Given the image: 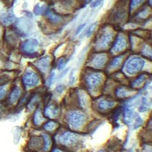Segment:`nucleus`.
Here are the masks:
<instances>
[{
	"mask_svg": "<svg viewBox=\"0 0 152 152\" xmlns=\"http://www.w3.org/2000/svg\"><path fill=\"white\" fill-rule=\"evenodd\" d=\"M83 80L90 92H97V91H99L102 86L104 76L101 72L92 71L85 74Z\"/></svg>",
	"mask_w": 152,
	"mask_h": 152,
	"instance_id": "f257e3e1",
	"label": "nucleus"
},
{
	"mask_svg": "<svg viewBox=\"0 0 152 152\" xmlns=\"http://www.w3.org/2000/svg\"><path fill=\"white\" fill-rule=\"evenodd\" d=\"M66 118L69 127L73 130L80 129L87 120L86 115L79 110H73L69 112Z\"/></svg>",
	"mask_w": 152,
	"mask_h": 152,
	"instance_id": "f03ea898",
	"label": "nucleus"
},
{
	"mask_svg": "<svg viewBox=\"0 0 152 152\" xmlns=\"http://www.w3.org/2000/svg\"><path fill=\"white\" fill-rule=\"evenodd\" d=\"M124 121L132 129L135 130L142 126L143 120L140 116L131 108H126L124 110Z\"/></svg>",
	"mask_w": 152,
	"mask_h": 152,
	"instance_id": "7ed1b4c3",
	"label": "nucleus"
},
{
	"mask_svg": "<svg viewBox=\"0 0 152 152\" xmlns=\"http://www.w3.org/2000/svg\"><path fill=\"white\" fill-rule=\"evenodd\" d=\"M145 60L138 56H132L128 59L125 64L124 69L126 73L129 75H135L142 70Z\"/></svg>",
	"mask_w": 152,
	"mask_h": 152,
	"instance_id": "20e7f679",
	"label": "nucleus"
},
{
	"mask_svg": "<svg viewBox=\"0 0 152 152\" xmlns=\"http://www.w3.org/2000/svg\"><path fill=\"white\" fill-rule=\"evenodd\" d=\"M114 34V32L111 28L106 27L103 29L95 44L96 49L101 50L107 48L113 39Z\"/></svg>",
	"mask_w": 152,
	"mask_h": 152,
	"instance_id": "39448f33",
	"label": "nucleus"
},
{
	"mask_svg": "<svg viewBox=\"0 0 152 152\" xmlns=\"http://www.w3.org/2000/svg\"><path fill=\"white\" fill-rule=\"evenodd\" d=\"M79 135L71 132H64L59 136L58 141L60 144L67 147H75L80 141Z\"/></svg>",
	"mask_w": 152,
	"mask_h": 152,
	"instance_id": "423d86ee",
	"label": "nucleus"
},
{
	"mask_svg": "<svg viewBox=\"0 0 152 152\" xmlns=\"http://www.w3.org/2000/svg\"><path fill=\"white\" fill-rule=\"evenodd\" d=\"M96 109L101 113H107L113 110L116 102L110 99L103 98L97 99L95 101Z\"/></svg>",
	"mask_w": 152,
	"mask_h": 152,
	"instance_id": "0eeeda50",
	"label": "nucleus"
},
{
	"mask_svg": "<svg viewBox=\"0 0 152 152\" xmlns=\"http://www.w3.org/2000/svg\"><path fill=\"white\" fill-rule=\"evenodd\" d=\"M127 45L126 37L123 34H120L114 43L111 50V52L113 54L120 53L124 50Z\"/></svg>",
	"mask_w": 152,
	"mask_h": 152,
	"instance_id": "6e6552de",
	"label": "nucleus"
},
{
	"mask_svg": "<svg viewBox=\"0 0 152 152\" xmlns=\"http://www.w3.org/2000/svg\"><path fill=\"white\" fill-rule=\"evenodd\" d=\"M107 60L108 56L107 54L104 53H99L92 58L89 64L94 68L100 69L104 67Z\"/></svg>",
	"mask_w": 152,
	"mask_h": 152,
	"instance_id": "1a4fd4ad",
	"label": "nucleus"
},
{
	"mask_svg": "<svg viewBox=\"0 0 152 152\" xmlns=\"http://www.w3.org/2000/svg\"><path fill=\"white\" fill-rule=\"evenodd\" d=\"M23 81L27 87H34L39 83V77L34 72L28 71L23 76Z\"/></svg>",
	"mask_w": 152,
	"mask_h": 152,
	"instance_id": "9d476101",
	"label": "nucleus"
},
{
	"mask_svg": "<svg viewBox=\"0 0 152 152\" xmlns=\"http://www.w3.org/2000/svg\"><path fill=\"white\" fill-rule=\"evenodd\" d=\"M52 59L50 57L46 56L38 61L37 66L39 70L44 73H46L50 68Z\"/></svg>",
	"mask_w": 152,
	"mask_h": 152,
	"instance_id": "9b49d317",
	"label": "nucleus"
},
{
	"mask_svg": "<svg viewBox=\"0 0 152 152\" xmlns=\"http://www.w3.org/2000/svg\"><path fill=\"white\" fill-rule=\"evenodd\" d=\"M83 90H79L78 91V96L79 102L82 108L85 110H88L90 105V98L89 96Z\"/></svg>",
	"mask_w": 152,
	"mask_h": 152,
	"instance_id": "f8f14e48",
	"label": "nucleus"
},
{
	"mask_svg": "<svg viewBox=\"0 0 152 152\" xmlns=\"http://www.w3.org/2000/svg\"><path fill=\"white\" fill-rule=\"evenodd\" d=\"M39 42L37 39H30L25 42L23 46V50L27 53H33L38 46Z\"/></svg>",
	"mask_w": 152,
	"mask_h": 152,
	"instance_id": "ddd939ff",
	"label": "nucleus"
},
{
	"mask_svg": "<svg viewBox=\"0 0 152 152\" xmlns=\"http://www.w3.org/2000/svg\"><path fill=\"white\" fill-rule=\"evenodd\" d=\"M134 92L133 89H130L124 86L118 87L115 89V95L118 98H126L129 96L131 95L132 93Z\"/></svg>",
	"mask_w": 152,
	"mask_h": 152,
	"instance_id": "4468645a",
	"label": "nucleus"
},
{
	"mask_svg": "<svg viewBox=\"0 0 152 152\" xmlns=\"http://www.w3.org/2000/svg\"><path fill=\"white\" fill-rule=\"evenodd\" d=\"M59 113V108L55 105H48L45 109V115L50 118H56L58 116Z\"/></svg>",
	"mask_w": 152,
	"mask_h": 152,
	"instance_id": "2eb2a0df",
	"label": "nucleus"
},
{
	"mask_svg": "<svg viewBox=\"0 0 152 152\" xmlns=\"http://www.w3.org/2000/svg\"><path fill=\"white\" fill-rule=\"evenodd\" d=\"M124 55L115 58L109 65L107 69V70L108 71H112L120 67V66L121 65L124 60Z\"/></svg>",
	"mask_w": 152,
	"mask_h": 152,
	"instance_id": "dca6fc26",
	"label": "nucleus"
},
{
	"mask_svg": "<svg viewBox=\"0 0 152 152\" xmlns=\"http://www.w3.org/2000/svg\"><path fill=\"white\" fill-rule=\"evenodd\" d=\"M22 90L19 87H17L13 90L9 96V102L11 104H14L17 102L22 95Z\"/></svg>",
	"mask_w": 152,
	"mask_h": 152,
	"instance_id": "f3484780",
	"label": "nucleus"
},
{
	"mask_svg": "<svg viewBox=\"0 0 152 152\" xmlns=\"http://www.w3.org/2000/svg\"><path fill=\"white\" fill-rule=\"evenodd\" d=\"M148 75L146 74H142L139 75L131 84L132 87L133 88H137L141 86L142 84L147 80Z\"/></svg>",
	"mask_w": 152,
	"mask_h": 152,
	"instance_id": "a211bd4d",
	"label": "nucleus"
},
{
	"mask_svg": "<svg viewBox=\"0 0 152 152\" xmlns=\"http://www.w3.org/2000/svg\"><path fill=\"white\" fill-rule=\"evenodd\" d=\"M45 118L43 117L42 113L40 109H38L36 111L34 115V124L36 125H40L45 121Z\"/></svg>",
	"mask_w": 152,
	"mask_h": 152,
	"instance_id": "6ab92c4d",
	"label": "nucleus"
},
{
	"mask_svg": "<svg viewBox=\"0 0 152 152\" xmlns=\"http://www.w3.org/2000/svg\"><path fill=\"white\" fill-rule=\"evenodd\" d=\"M1 21L6 25H9L15 21V18L12 13H8L1 18Z\"/></svg>",
	"mask_w": 152,
	"mask_h": 152,
	"instance_id": "aec40b11",
	"label": "nucleus"
},
{
	"mask_svg": "<svg viewBox=\"0 0 152 152\" xmlns=\"http://www.w3.org/2000/svg\"><path fill=\"white\" fill-rule=\"evenodd\" d=\"M46 12L48 18L52 23H59L61 20V18H60V16L56 15L50 10H47Z\"/></svg>",
	"mask_w": 152,
	"mask_h": 152,
	"instance_id": "412c9836",
	"label": "nucleus"
},
{
	"mask_svg": "<svg viewBox=\"0 0 152 152\" xmlns=\"http://www.w3.org/2000/svg\"><path fill=\"white\" fill-rule=\"evenodd\" d=\"M149 107V103L148 100L145 97H142L141 103L139 108V111L141 113L146 112Z\"/></svg>",
	"mask_w": 152,
	"mask_h": 152,
	"instance_id": "4be33fe9",
	"label": "nucleus"
},
{
	"mask_svg": "<svg viewBox=\"0 0 152 152\" xmlns=\"http://www.w3.org/2000/svg\"><path fill=\"white\" fill-rule=\"evenodd\" d=\"M43 139L44 140L45 142V151H48L52 145V141L50 137L48 135L46 134H42Z\"/></svg>",
	"mask_w": 152,
	"mask_h": 152,
	"instance_id": "5701e85b",
	"label": "nucleus"
},
{
	"mask_svg": "<svg viewBox=\"0 0 152 152\" xmlns=\"http://www.w3.org/2000/svg\"><path fill=\"white\" fill-rule=\"evenodd\" d=\"M98 23L97 22H95L92 24H91L89 27L88 29L87 30V32H86V37L88 38L91 37V36L95 33L96 30L98 28Z\"/></svg>",
	"mask_w": 152,
	"mask_h": 152,
	"instance_id": "b1692460",
	"label": "nucleus"
},
{
	"mask_svg": "<svg viewBox=\"0 0 152 152\" xmlns=\"http://www.w3.org/2000/svg\"><path fill=\"white\" fill-rule=\"evenodd\" d=\"M58 126V124L54 121H49L44 126V129L48 131H52L56 129Z\"/></svg>",
	"mask_w": 152,
	"mask_h": 152,
	"instance_id": "393cba45",
	"label": "nucleus"
},
{
	"mask_svg": "<svg viewBox=\"0 0 152 152\" xmlns=\"http://www.w3.org/2000/svg\"><path fill=\"white\" fill-rule=\"evenodd\" d=\"M150 13H151L150 9L148 8H146L143 11L140 12L137 16L139 18L146 19L149 16Z\"/></svg>",
	"mask_w": 152,
	"mask_h": 152,
	"instance_id": "a878e982",
	"label": "nucleus"
},
{
	"mask_svg": "<svg viewBox=\"0 0 152 152\" xmlns=\"http://www.w3.org/2000/svg\"><path fill=\"white\" fill-rule=\"evenodd\" d=\"M142 54L147 57L151 58H152V49L148 45H145L143 47L142 50Z\"/></svg>",
	"mask_w": 152,
	"mask_h": 152,
	"instance_id": "bb28decb",
	"label": "nucleus"
},
{
	"mask_svg": "<svg viewBox=\"0 0 152 152\" xmlns=\"http://www.w3.org/2000/svg\"><path fill=\"white\" fill-rule=\"evenodd\" d=\"M144 1V0H131L130 3L131 10L133 11L136 9Z\"/></svg>",
	"mask_w": 152,
	"mask_h": 152,
	"instance_id": "cd10ccee",
	"label": "nucleus"
},
{
	"mask_svg": "<svg viewBox=\"0 0 152 152\" xmlns=\"http://www.w3.org/2000/svg\"><path fill=\"white\" fill-rule=\"evenodd\" d=\"M41 140L38 138H34L32 139L30 142V146L34 148H40L41 146Z\"/></svg>",
	"mask_w": 152,
	"mask_h": 152,
	"instance_id": "c85d7f7f",
	"label": "nucleus"
},
{
	"mask_svg": "<svg viewBox=\"0 0 152 152\" xmlns=\"http://www.w3.org/2000/svg\"><path fill=\"white\" fill-rule=\"evenodd\" d=\"M66 46V44H62L61 45H60L57 48V50H56V52H55V53H54V54H55V56L57 57L60 56L62 54L64 50H65Z\"/></svg>",
	"mask_w": 152,
	"mask_h": 152,
	"instance_id": "c756f323",
	"label": "nucleus"
},
{
	"mask_svg": "<svg viewBox=\"0 0 152 152\" xmlns=\"http://www.w3.org/2000/svg\"><path fill=\"white\" fill-rule=\"evenodd\" d=\"M67 63V61L65 58H60L58 64V70H62L65 67Z\"/></svg>",
	"mask_w": 152,
	"mask_h": 152,
	"instance_id": "7c9ffc66",
	"label": "nucleus"
},
{
	"mask_svg": "<svg viewBox=\"0 0 152 152\" xmlns=\"http://www.w3.org/2000/svg\"><path fill=\"white\" fill-rule=\"evenodd\" d=\"M66 86L63 84L58 85V86L55 89L56 93L58 95H62L66 90Z\"/></svg>",
	"mask_w": 152,
	"mask_h": 152,
	"instance_id": "2f4dec72",
	"label": "nucleus"
},
{
	"mask_svg": "<svg viewBox=\"0 0 152 152\" xmlns=\"http://www.w3.org/2000/svg\"><path fill=\"white\" fill-rule=\"evenodd\" d=\"M47 8L45 6L40 7L39 5L36 6L35 7L34 12L36 14H42L44 12H46Z\"/></svg>",
	"mask_w": 152,
	"mask_h": 152,
	"instance_id": "473e14b6",
	"label": "nucleus"
},
{
	"mask_svg": "<svg viewBox=\"0 0 152 152\" xmlns=\"http://www.w3.org/2000/svg\"><path fill=\"white\" fill-rule=\"evenodd\" d=\"M137 25L136 24L130 23L125 24L124 26V28L126 30H132L137 28Z\"/></svg>",
	"mask_w": 152,
	"mask_h": 152,
	"instance_id": "72a5a7b5",
	"label": "nucleus"
},
{
	"mask_svg": "<svg viewBox=\"0 0 152 152\" xmlns=\"http://www.w3.org/2000/svg\"><path fill=\"white\" fill-rule=\"evenodd\" d=\"M55 77H56V74L54 72H52L50 75V77L48 78V86H51L52 84L54 82V80H55Z\"/></svg>",
	"mask_w": 152,
	"mask_h": 152,
	"instance_id": "f704fd0d",
	"label": "nucleus"
},
{
	"mask_svg": "<svg viewBox=\"0 0 152 152\" xmlns=\"http://www.w3.org/2000/svg\"><path fill=\"white\" fill-rule=\"evenodd\" d=\"M140 39L137 37H134V36L131 37V41L132 46V48H134L136 45H137L140 42Z\"/></svg>",
	"mask_w": 152,
	"mask_h": 152,
	"instance_id": "c9c22d12",
	"label": "nucleus"
},
{
	"mask_svg": "<svg viewBox=\"0 0 152 152\" xmlns=\"http://www.w3.org/2000/svg\"><path fill=\"white\" fill-rule=\"evenodd\" d=\"M103 0H95L91 3V8H96L98 7V6H100Z\"/></svg>",
	"mask_w": 152,
	"mask_h": 152,
	"instance_id": "e433bc0d",
	"label": "nucleus"
},
{
	"mask_svg": "<svg viewBox=\"0 0 152 152\" xmlns=\"http://www.w3.org/2000/svg\"><path fill=\"white\" fill-rule=\"evenodd\" d=\"M75 81V77L74 76V70H72L70 73L69 76V84L70 85H73Z\"/></svg>",
	"mask_w": 152,
	"mask_h": 152,
	"instance_id": "4c0bfd02",
	"label": "nucleus"
},
{
	"mask_svg": "<svg viewBox=\"0 0 152 152\" xmlns=\"http://www.w3.org/2000/svg\"><path fill=\"white\" fill-rule=\"evenodd\" d=\"M7 94V89L4 86L0 87V100L3 99Z\"/></svg>",
	"mask_w": 152,
	"mask_h": 152,
	"instance_id": "58836bf2",
	"label": "nucleus"
},
{
	"mask_svg": "<svg viewBox=\"0 0 152 152\" xmlns=\"http://www.w3.org/2000/svg\"><path fill=\"white\" fill-rule=\"evenodd\" d=\"M86 23H84L80 25V26H79L78 28H77V29H76V32H75V35H77L80 34L81 31L84 29V28L86 27Z\"/></svg>",
	"mask_w": 152,
	"mask_h": 152,
	"instance_id": "ea45409f",
	"label": "nucleus"
},
{
	"mask_svg": "<svg viewBox=\"0 0 152 152\" xmlns=\"http://www.w3.org/2000/svg\"><path fill=\"white\" fill-rule=\"evenodd\" d=\"M69 71V69H65V70H64V71H63V72H62V73L61 74V75H60V78H62L64 76V75H65V74H66L67 73L68 71Z\"/></svg>",
	"mask_w": 152,
	"mask_h": 152,
	"instance_id": "a19ab883",
	"label": "nucleus"
},
{
	"mask_svg": "<svg viewBox=\"0 0 152 152\" xmlns=\"http://www.w3.org/2000/svg\"><path fill=\"white\" fill-rule=\"evenodd\" d=\"M91 0H85V5H86L88 3H89Z\"/></svg>",
	"mask_w": 152,
	"mask_h": 152,
	"instance_id": "79ce46f5",
	"label": "nucleus"
},
{
	"mask_svg": "<svg viewBox=\"0 0 152 152\" xmlns=\"http://www.w3.org/2000/svg\"><path fill=\"white\" fill-rule=\"evenodd\" d=\"M152 0H149V4H150V5H152Z\"/></svg>",
	"mask_w": 152,
	"mask_h": 152,
	"instance_id": "37998d69",
	"label": "nucleus"
},
{
	"mask_svg": "<svg viewBox=\"0 0 152 152\" xmlns=\"http://www.w3.org/2000/svg\"><path fill=\"white\" fill-rule=\"evenodd\" d=\"M0 109H1V105H0Z\"/></svg>",
	"mask_w": 152,
	"mask_h": 152,
	"instance_id": "c03bdc74",
	"label": "nucleus"
}]
</instances>
